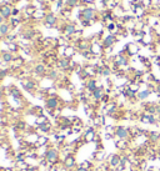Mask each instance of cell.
Here are the masks:
<instances>
[{
    "label": "cell",
    "instance_id": "cell-34",
    "mask_svg": "<svg viewBox=\"0 0 160 171\" xmlns=\"http://www.w3.org/2000/svg\"><path fill=\"white\" fill-rule=\"evenodd\" d=\"M75 171H87V170H84V169H81V167H79V166H78Z\"/></svg>",
    "mask_w": 160,
    "mask_h": 171
},
{
    "label": "cell",
    "instance_id": "cell-24",
    "mask_svg": "<svg viewBox=\"0 0 160 171\" xmlns=\"http://www.w3.org/2000/svg\"><path fill=\"white\" fill-rule=\"evenodd\" d=\"M8 31H9V25H6V24H2V25H0V34H2V35H6Z\"/></svg>",
    "mask_w": 160,
    "mask_h": 171
},
{
    "label": "cell",
    "instance_id": "cell-28",
    "mask_svg": "<svg viewBox=\"0 0 160 171\" xmlns=\"http://www.w3.org/2000/svg\"><path fill=\"white\" fill-rule=\"evenodd\" d=\"M49 77L51 80H55L58 77V71H56V70H51V71L49 73Z\"/></svg>",
    "mask_w": 160,
    "mask_h": 171
},
{
    "label": "cell",
    "instance_id": "cell-35",
    "mask_svg": "<svg viewBox=\"0 0 160 171\" xmlns=\"http://www.w3.org/2000/svg\"><path fill=\"white\" fill-rule=\"evenodd\" d=\"M156 91H158V93H159V95H160V85L158 86V89H156Z\"/></svg>",
    "mask_w": 160,
    "mask_h": 171
},
{
    "label": "cell",
    "instance_id": "cell-8",
    "mask_svg": "<svg viewBox=\"0 0 160 171\" xmlns=\"http://www.w3.org/2000/svg\"><path fill=\"white\" fill-rule=\"evenodd\" d=\"M83 18L87 20V21H90V20L94 18V10L93 9H85L83 12Z\"/></svg>",
    "mask_w": 160,
    "mask_h": 171
},
{
    "label": "cell",
    "instance_id": "cell-32",
    "mask_svg": "<svg viewBox=\"0 0 160 171\" xmlns=\"http://www.w3.org/2000/svg\"><path fill=\"white\" fill-rule=\"evenodd\" d=\"M101 74H103L104 76L110 75V69H109V67H104V69H103V71H101Z\"/></svg>",
    "mask_w": 160,
    "mask_h": 171
},
{
    "label": "cell",
    "instance_id": "cell-6",
    "mask_svg": "<svg viewBox=\"0 0 160 171\" xmlns=\"http://www.w3.org/2000/svg\"><path fill=\"white\" fill-rule=\"evenodd\" d=\"M71 63H73V61H70V59L64 58V59H60L59 61H58V66H59L60 69H63V70H65V69H69V67H70Z\"/></svg>",
    "mask_w": 160,
    "mask_h": 171
},
{
    "label": "cell",
    "instance_id": "cell-7",
    "mask_svg": "<svg viewBox=\"0 0 160 171\" xmlns=\"http://www.w3.org/2000/svg\"><path fill=\"white\" fill-rule=\"evenodd\" d=\"M115 135H116L118 139L124 140L128 136V130L124 129V127H118V129H115Z\"/></svg>",
    "mask_w": 160,
    "mask_h": 171
},
{
    "label": "cell",
    "instance_id": "cell-12",
    "mask_svg": "<svg viewBox=\"0 0 160 171\" xmlns=\"http://www.w3.org/2000/svg\"><path fill=\"white\" fill-rule=\"evenodd\" d=\"M94 159L97 160V161H101V160L104 159V156H105V153L103 151V150H98V151H95L94 153Z\"/></svg>",
    "mask_w": 160,
    "mask_h": 171
},
{
    "label": "cell",
    "instance_id": "cell-30",
    "mask_svg": "<svg viewBox=\"0 0 160 171\" xmlns=\"http://www.w3.org/2000/svg\"><path fill=\"white\" fill-rule=\"evenodd\" d=\"M60 165H61V164H60ZM60 165H50L46 171H58L59 167H60Z\"/></svg>",
    "mask_w": 160,
    "mask_h": 171
},
{
    "label": "cell",
    "instance_id": "cell-11",
    "mask_svg": "<svg viewBox=\"0 0 160 171\" xmlns=\"http://www.w3.org/2000/svg\"><path fill=\"white\" fill-rule=\"evenodd\" d=\"M93 96H94V99H95V100H101V99L104 97V93H103L101 86H100V87H98V89L93 93Z\"/></svg>",
    "mask_w": 160,
    "mask_h": 171
},
{
    "label": "cell",
    "instance_id": "cell-15",
    "mask_svg": "<svg viewBox=\"0 0 160 171\" xmlns=\"http://www.w3.org/2000/svg\"><path fill=\"white\" fill-rule=\"evenodd\" d=\"M56 23V18L54 15H48L46 16V26H53Z\"/></svg>",
    "mask_w": 160,
    "mask_h": 171
},
{
    "label": "cell",
    "instance_id": "cell-20",
    "mask_svg": "<svg viewBox=\"0 0 160 171\" xmlns=\"http://www.w3.org/2000/svg\"><path fill=\"white\" fill-rule=\"evenodd\" d=\"M0 15H2L3 18H8L10 15V8L9 6H4L0 9Z\"/></svg>",
    "mask_w": 160,
    "mask_h": 171
},
{
    "label": "cell",
    "instance_id": "cell-29",
    "mask_svg": "<svg viewBox=\"0 0 160 171\" xmlns=\"http://www.w3.org/2000/svg\"><path fill=\"white\" fill-rule=\"evenodd\" d=\"M149 94H150V91H149V90H146V91H141L139 95H138V96H139V99H145V97H148V95Z\"/></svg>",
    "mask_w": 160,
    "mask_h": 171
},
{
    "label": "cell",
    "instance_id": "cell-5",
    "mask_svg": "<svg viewBox=\"0 0 160 171\" xmlns=\"http://www.w3.org/2000/svg\"><path fill=\"white\" fill-rule=\"evenodd\" d=\"M120 164H121L120 156H118V155H111V156H110V159H109V165H110L111 167H118Z\"/></svg>",
    "mask_w": 160,
    "mask_h": 171
},
{
    "label": "cell",
    "instance_id": "cell-4",
    "mask_svg": "<svg viewBox=\"0 0 160 171\" xmlns=\"http://www.w3.org/2000/svg\"><path fill=\"white\" fill-rule=\"evenodd\" d=\"M45 145H50V136L49 135H40L39 140L36 143V149H39L40 146H45Z\"/></svg>",
    "mask_w": 160,
    "mask_h": 171
},
{
    "label": "cell",
    "instance_id": "cell-10",
    "mask_svg": "<svg viewBox=\"0 0 160 171\" xmlns=\"http://www.w3.org/2000/svg\"><path fill=\"white\" fill-rule=\"evenodd\" d=\"M98 87L99 86L97 85V81H95V80H89L88 84H87V89H88V91H90V93H94Z\"/></svg>",
    "mask_w": 160,
    "mask_h": 171
},
{
    "label": "cell",
    "instance_id": "cell-25",
    "mask_svg": "<svg viewBox=\"0 0 160 171\" xmlns=\"http://www.w3.org/2000/svg\"><path fill=\"white\" fill-rule=\"evenodd\" d=\"M10 94H12L13 97L16 99V100H20V99H21V94L19 93V90H16V89H13L12 91H10Z\"/></svg>",
    "mask_w": 160,
    "mask_h": 171
},
{
    "label": "cell",
    "instance_id": "cell-13",
    "mask_svg": "<svg viewBox=\"0 0 160 171\" xmlns=\"http://www.w3.org/2000/svg\"><path fill=\"white\" fill-rule=\"evenodd\" d=\"M78 166L81 167V169H84V170H87V171H90V169L93 167V164L90 161H83V163L78 164Z\"/></svg>",
    "mask_w": 160,
    "mask_h": 171
},
{
    "label": "cell",
    "instance_id": "cell-31",
    "mask_svg": "<svg viewBox=\"0 0 160 171\" xmlns=\"http://www.w3.org/2000/svg\"><path fill=\"white\" fill-rule=\"evenodd\" d=\"M129 89L131 90V91H138V90H139V85H138V84H131L130 86H129Z\"/></svg>",
    "mask_w": 160,
    "mask_h": 171
},
{
    "label": "cell",
    "instance_id": "cell-17",
    "mask_svg": "<svg viewBox=\"0 0 160 171\" xmlns=\"http://www.w3.org/2000/svg\"><path fill=\"white\" fill-rule=\"evenodd\" d=\"M3 60H4V63H10L13 60V54L10 53V51H5V53H3Z\"/></svg>",
    "mask_w": 160,
    "mask_h": 171
},
{
    "label": "cell",
    "instance_id": "cell-18",
    "mask_svg": "<svg viewBox=\"0 0 160 171\" xmlns=\"http://www.w3.org/2000/svg\"><path fill=\"white\" fill-rule=\"evenodd\" d=\"M35 74H38V75L45 74V66L43 65V64H38V65L35 66Z\"/></svg>",
    "mask_w": 160,
    "mask_h": 171
},
{
    "label": "cell",
    "instance_id": "cell-27",
    "mask_svg": "<svg viewBox=\"0 0 160 171\" xmlns=\"http://www.w3.org/2000/svg\"><path fill=\"white\" fill-rule=\"evenodd\" d=\"M141 5L146 9V8H149V6L153 5V0H141Z\"/></svg>",
    "mask_w": 160,
    "mask_h": 171
},
{
    "label": "cell",
    "instance_id": "cell-14",
    "mask_svg": "<svg viewBox=\"0 0 160 171\" xmlns=\"http://www.w3.org/2000/svg\"><path fill=\"white\" fill-rule=\"evenodd\" d=\"M90 51H91V54L94 55H97V54H100V51H101V46L100 45H98V44H93L91 46H90Z\"/></svg>",
    "mask_w": 160,
    "mask_h": 171
},
{
    "label": "cell",
    "instance_id": "cell-36",
    "mask_svg": "<svg viewBox=\"0 0 160 171\" xmlns=\"http://www.w3.org/2000/svg\"><path fill=\"white\" fill-rule=\"evenodd\" d=\"M2 23H3V16L0 15V24H2Z\"/></svg>",
    "mask_w": 160,
    "mask_h": 171
},
{
    "label": "cell",
    "instance_id": "cell-22",
    "mask_svg": "<svg viewBox=\"0 0 160 171\" xmlns=\"http://www.w3.org/2000/svg\"><path fill=\"white\" fill-rule=\"evenodd\" d=\"M126 49L129 50V54H130V55H134V54L138 53V46H136L135 44H129Z\"/></svg>",
    "mask_w": 160,
    "mask_h": 171
},
{
    "label": "cell",
    "instance_id": "cell-19",
    "mask_svg": "<svg viewBox=\"0 0 160 171\" xmlns=\"http://www.w3.org/2000/svg\"><path fill=\"white\" fill-rule=\"evenodd\" d=\"M0 149L8 153V151H10V150H12V144H10V143L8 141V140H6V141H4V143L0 144Z\"/></svg>",
    "mask_w": 160,
    "mask_h": 171
},
{
    "label": "cell",
    "instance_id": "cell-9",
    "mask_svg": "<svg viewBox=\"0 0 160 171\" xmlns=\"http://www.w3.org/2000/svg\"><path fill=\"white\" fill-rule=\"evenodd\" d=\"M115 41H116L115 36H114V35H109V36H106L105 40H104V46H105V48H110Z\"/></svg>",
    "mask_w": 160,
    "mask_h": 171
},
{
    "label": "cell",
    "instance_id": "cell-21",
    "mask_svg": "<svg viewBox=\"0 0 160 171\" xmlns=\"http://www.w3.org/2000/svg\"><path fill=\"white\" fill-rule=\"evenodd\" d=\"M74 33H75V26H74V25H66V28H65V35L69 36V35H73Z\"/></svg>",
    "mask_w": 160,
    "mask_h": 171
},
{
    "label": "cell",
    "instance_id": "cell-23",
    "mask_svg": "<svg viewBox=\"0 0 160 171\" xmlns=\"http://www.w3.org/2000/svg\"><path fill=\"white\" fill-rule=\"evenodd\" d=\"M74 54H75V51H74V48H69V46H66V49H65V53H64V55H65V58H68V59H70Z\"/></svg>",
    "mask_w": 160,
    "mask_h": 171
},
{
    "label": "cell",
    "instance_id": "cell-33",
    "mask_svg": "<svg viewBox=\"0 0 160 171\" xmlns=\"http://www.w3.org/2000/svg\"><path fill=\"white\" fill-rule=\"evenodd\" d=\"M77 3H78V0H69V2H68L69 6H75V5H77Z\"/></svg>",
    "mask_w": 160,
    "mask_h": 171
},
{
    "label": "cell",
    "instance_id": "cell-3",
    "mask_svg": "<svg viewBox=\"0 0 160 171\" xmlns=\"http://www.w3.org/2000/svg\"><path fill=\"white\" fill-rule=\"evenodd\" d=\"M46 107L50 110H54V109H58L59 107V100H58V97H55V96H53V97H49L48 100H46Z\"/></svg>",
    "mask_w": 160,
    "mask_h": 171
},
{
    "label": "cell",
    "instance_id": "cell-16",
    "mask_svg": "<svg viewBox=\"0 0 160 171\" xmlns=\"http://www.w3.org/2000/svg\"><path fill=\"white\" fill-rule=\"evenodd\" d=\"M23 86L25 87V90L30 91V90H33V89L35 87V83H34V81H30V80H28V81H24V83H23Z\"/></svg>",
    "mask_w": 160,
    "mask_h": 171
},
{
    "label": "cell",
    "instance_id": "cell-26",
    "mask_svg": "<svg viewBox=\"0 0 160 171\" xmlns=\"http://www.w3.org/2000/svg\"><path fill=\"white\" fill-rule=\"evenodd\" d=\"M116 147L120 149V150H124L126 147V143L124 141V140H119V141L116 143Z\"/></svg>",
    "mask_w": 160,
    "mask_h": 171
},
{
    "label": "cell",
    "instance_id": "cell-1",
    "mask_svg": "<svg viewBox=\"0 0 160 171\" xmlns=\"http://www.w3.org/2000/svg\"><path fill=\"white\" fill-rule=\"evenodd\" d=\"M45 160L49 163V165H59V161H61L60 160V150L53 147L50 145V147L48 150V154L45 156Z\"/></svg>",
    "mask_w": 160,
    "mask_h": 171
},
{
    "label": "cell",
    "instance_id": "cell-2",
    "mask_svg": "<svg viewBox=\"0 0 160 171\" xmlns=\"http://www.w3.org/2000/svg\"><path fill=\"white\" fill-rule=\"evenodd\" d=\"M95 137H97V133H95V129H94V127H89V129H87V131L83 133V135H81V139H83L84 144L94 143Z\"/></svg>",
    "mask_w": 160,
    "mask_h": 171
}]
</instances>
